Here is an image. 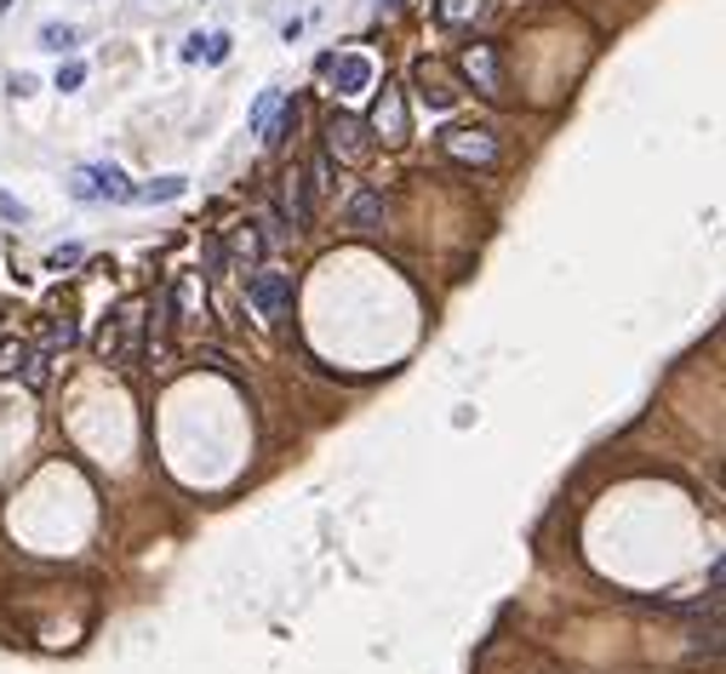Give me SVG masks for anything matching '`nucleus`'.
I'll use <instances>...</instances> for the list:
<instances>
[{"label": "nucleus", "mask_w": 726, "mask_h": 674, "mask_svg": "<svg viewBox=\"0 0 726 674\" xmlns=\"http://www.w3.org/2000/svg\"><path fill=\"white\" fill-rule=\"evenodd\" d=\"M70 194H75V200H86V207H97V200L120 207V200H131V178L120 172L115 160H92V166H75Z\"/></svg>", "instance_id": "f257e3e1"}, {"label": "nucleus", "mask_w": 726, "mask_h": 674, "mask_svg": "<svg viewBox=\"0 0 726 674\" xmlns=\"http://www.w3.org/2000/svg\"><path fill=\"white\" fill-rule=\"evenodd\" d=\"M246 303H252L257 320L275 326L292 309V275L286 268H257V275H246Z\"/></svg>", "instance_id": "f03ea898"}, {"label": "nucleus", "mask_w": 726, "mask_h": 674, "mask_svg": "<svg viewBox=\"0 0 726 674\" xmlns=\"http://www.w3.org/2000/svg\"><path fill=\"white\" fill-rule=\"evenodd\" d=\"M441 155L464 160V166H498V138L486 126H452V131H441Z\"/></svg>", "instance_id": "7ed1b4c3"}, {"label": "nucleus", "mask_w": 726, "mask_h": 674, "mask_svg": "<svg viewBox=\"0 0 726 674\" xmlns=\"http://www.w3.org/2000/svg\"><path fill=\"white\" fill-rule=\"evenodd\" d=\"M320 75H326V86H333L338 97H360V92L372 86V57L333 52V57H320Z\"/></svg>", "instance_id": "20e7f679"}, {"label": "nucleus", "mask_w": 726, "mask_h": 674, "mask_svg": "<svg viewBox=\"0 0 726 674\" xmlns=\"http://www.w3.org/2000/svg\"><path fill=\"white\" fill-rule=\"evenodd\" d=\"M326 144H333V155H338L344 166H360V160L372 155L367 126H360L355 115H333V120H326Z\"/></svg>", "instance_id": "39448f33"}, {"label": "nucleus", "mask_w": 726, "mask_h": 674, "mask_svg": "<svg viewBox=\"0 0 726 674\" xmlns=\"http://www.w3.org/2000/svg\"><path fill=\"white\" fill-rule=\"evenodd\" d=\"M457 70H464L470 81H475V92H486V97H498L504 92V75H498V46H464L457 52Z\"/></svg>", "instance_id": "423d86ee"}, {"label": "nucleus", "mask_w": 726, "mask_h": 674, "mask_svg": "<svg viewBox=\"0 0 726 674\" xmlns=\"http://www.w3.org/2000/svg\"><path fill=\"white\" fill-rule=\"evenodd\" d=\"M367 131H378L383 144H401L407 138V97H401V86H383V97H378V109H372V126Z\"/></svg>", "instance_id": "0eeeda50"}, {"label": "nucleus", "mask_w": 726, "mask_h": 674, "mask_svg": "<svg viewBox=\"0 0 726 674\" xmlns=\"http://www.w3.org/2000/svg\"><path fill=\"white\" fill-rule=\"evenodd\" d=\"M383 218H389V200H383L378 189H360V194L349 200V229L372 234V229H383Z\"/></svg>", "instance_id": "6e6552de"}, {"label": "nucleus", "mask_w": 726, "mask_h": 674, "mask_svg": "<svg viewBox=\"0 0 726 674\" xmlns=\"http://www.w3.org/2000/svg\"><path fill=\"white\" fill-rule=\"evenodd\" d=\"M183 57H189V63H223V57H229V35H223V29H212V35H189V41H183Z\"/></svg>", "instance_id": "1a4fd4ad"}, {"label": "nucleus", "mask_w": 726, "mask_h": 674, "mask_svg": "<svg viewBox=\"0 0 726 674\" xmlns=\"http://www.w3.org/2000/svg\"><path fill=\"white\" fill-rule=\"evenodd\" d=\"M183 194V178H149V183H131V200H144V207H167V200Z\"/></svg>", "instance_id": "9d476101"}, {"label": "nucleus", "mask_w": 726, "mask_h": 674, "mask_svg": "<svg viewBox=\"0 0 726 674\" xmlns=\"http://www.w3.org/2000/svg\"><path fill=\"white\" fill-rule=\"evenodd\" d=\"M435 12H441V23H475L492 12V0H441Z\"/></svg>", "instance_id": "9b49d317"}, {"label": "nucleus", "mask_w": 726, "mask_h": 674, "mask_svg": "<svg viewBox=\"0 0 726 674\" xmlns=\"http://www.w3.org/2000/svg\"><path fill=\"white\" fill-rule=\"evenodd\" d=\"M286 212H292V234H298V229H309L315 207H309V189H304V178H292V189H286Z\"/></svg>", "instance_id": "f8f14e48"}, {"label": "nucleus", "mask_w": 726, "mask_h": 674, "mask_svg": "<svg viewBox=\"0 0 726 674\" xmlns=\"http://www.w3.org/2000/svg\"><path fill=\"white\" fill-rule=\"evenodd\" d=\"M75 41H81L75 23H46V29H41V46H46V52H70Z\"/></svg>", "instance_id": "ddd939ff"}, {"label": "nucleus", "mask_w": 726, "mask_h": 674, "mask_svg": "<svg viewBox=\"0 0 726 674\" xmlns=\"http://www.w3.org/2000/svg\"><path fill=\"white\" fill-rule=\"evenodd\" d=\"M235 252H241V257H263V234H252V223L235 234Z\"/></svg>", "instance_id": "4468645a"}, {"label": "nucleus", "mask_w": 726, "mask_h": 674, "mask_svg": "<svg viewBox=\"0 0 726 674\" xmlns=\"http://www.w3.org/2000/svg\"><path fill=\"white\" fill-rule=\"evenodd\" d=\"M86 81V63H63V70H57V92H75Z\"/></svg>", "instance_id": "2eb2a0df"}, {"label": "nucleus", "mask_w": 726, "mask_h": 674, "mask_svg": "<svg viewBox=\"0 0 726 674\" xmlns=\"http://www.w3.org/2000/svg\"><path fill=\"white\" fill-rule=\"evenodd\" d=\"M423 86H429V81H423ZM423 104H429V109H446V104H452V92H446V86H429V92H423Z\"/></svg>", "instance_id": "dca6fc26"}, {"label": "nucleus", "mask_w": 726, "mask_h": 674, "mask_svg": "<svg viewBox=\"0 0 726 674\" xmlns=\"http://www.w3.org/2000/svg\"><path fill=\"white\" fill-rule=\"evenodd\" d=\"M0 218H18V223H23V218H29V212H23V207H18V200H12V194H0Z\"/></svg>", "instance_id": "f3484780"}, {"label": "nucleus", "mask_w": 726, "mask_h": 674, "mask_svg": "<svg viewBox=\"0 0 726 674\" xmlns=\"http://www.w3.org/2000/svg\"><path fill=\"white\" fill-rule=\"evenodd\" d=\"M378 7H383V12H394V7H401V0H378Z\"/></svg>", "instance_id": "a211bd4d"}, {"label": "nucleus", "mask_w": 726, "mask_h": 674, "mask_svg": "<svg viewBox=\"0 0 726 674\" xmlns=\"http://www.w3.org/2000/svg\"><path fill=\"white\" fill-rule=\"evenodd\" d=\"M0 7H7V0H0Z\"/></svg>", "instance_id": "6ab92c4d"}]
</instances>
